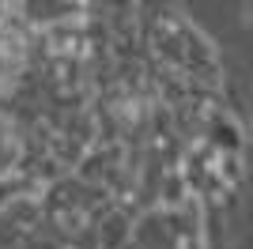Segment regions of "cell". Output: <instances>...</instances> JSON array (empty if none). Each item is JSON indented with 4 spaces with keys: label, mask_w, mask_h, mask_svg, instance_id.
Returning a JSON list of instances; mask_svg holds the SVG:
<instances>
[{
    "label": "cell",
    "mask_w": 253,
    "mask_h": 249,
    "mask_svg": "<svg viewBox=\"0 0 253 249\" xmlns=\"http://www.w3.org/2000/svg\"><path fill=\"white\" fill-rule=\"evenodd\" d=\"M98 234V249H121L128 242V211L121 208H110L98 223H91Z\"/></svg>",
    "instance_id": "6da1fadb"
},
{
    "label": "cell",
    "mask_w": 253,
    "mask_h": 249,
    "mask_svg": "<svg viewBox=\"0 0 253 249\" xmlns=\"http://www.w3.org/2000/svg\"><path fill=\"white\" fill-rule=\"evenodd\" d=\"M189 197L193 193H189V181L181 177V170H167V174H163V185H159V200H163L170 211H178Z\"/></svg>",
    "instance_id": "7a4b0ae2"
}]
</instances>
